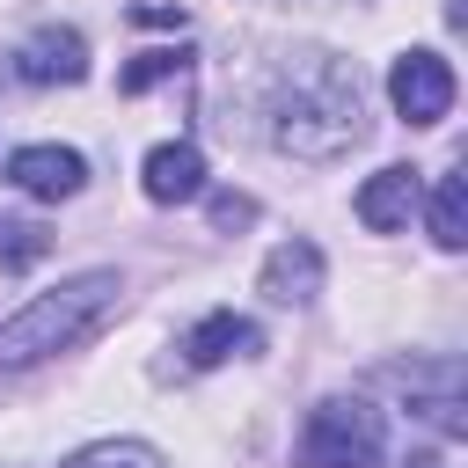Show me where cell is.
Listing matches in <instances>:
<instances>
[{
  "mask_svg": "<svg viewBox=\"0 0 468 468\" xmlns=\"http://www.w3.org/2000/svg\"><path fill=\"white\" fill-rule=\"evenodd\" d=\"M402 468H439V461H431V453H417V461H402Z\"/></svg>",
  "mask_w": 468,
  "mask_h": 468,
  "instance_id": "obj_16",
  "label": "cell"
},
{
  "mask_svg": "<svg viewBox=\"0 0 468 468\" xmlns=\"http://www.w3.org/2000/svg\"><path fill=\"white\" fill-rule=\"evenodd\" d=\"M15 73L29 80V88H73V80H88V44H80V29H37L22 51H15Z\"/></svg>",
  "mask_w": 468,
  "mask_h": 468,
  "instance_id": "obj_7",
  "label": "cell"
},
{
  "mask_svg": "<svg viewBox=\"0 0 468 468\" xmlns=\"http://www.w3.org/2000/svg\"><path fill=\"white\" fill-rule=\"evenodd\" d=\"M263 292L278 300V307H307L314 292H322V249L314 241H278L271 256H263Z\"/></svg>",
  "mask_w": 468,
  "mask_h": 468,
  "instance_id": "obj_9",
  "label": "cell"
},
{
  "mask_svg": "<svg viewBox=\"0 0 468 468\" xmlns=\"http://www.w3.org/2000/svg\"><path fill=\"white\" fill-rule=\"evenodd\" d=\"M241 219H256V205L234 197V190H219V197H212V227H241Z\"/></svg>",
  "mask_w": 468,
  "mask_h": 468,
  "instance_id": "obj_14",
  "label": "cell"
},
{
  "mask_svg": "<svg viewBox=\"0 0 468 468\" xmlns=\"http://www.w3.org/2000/svg\"><path fill=\"white\" fill-rule=\"evenodd\" d=\"M168 73H183V51H139V58L117 73V88H124V95H146V88L168 80Z\"/></svg>",
  "mask_w": 468,
  "mask_h": 468,
  "instance_id": "obj_13",
  "label": "cell"
},
{
  "mask_svg": "<svg viewBox=\"0 0 468 468\" xmlns=\"http://www.w3.org/2000/svg\"><path fill=\"white\" fill-rule=\"evenodd\" d=\"M271 139L285 154H300V161H336L344 146H358L366 139V88H358V73L344 58H322V51L300 58L285 95H278Z\"/></svg>",
  "mask_w": 468,
  "mask_h": 468,
  "instance_id": "obj_1",
  "label": "cell"
},
{
  "mask_svg": "<svg viewBox=\"0 0 468 468\" xmlns=\"http://www.w3.org/2000/svg\"><path fill=\"white\" fill-rule=\"evenodd\" d=\"M117 292H124L117 271H80V278L37 292L22 314L0 322V366H37V358H51V351H73V344L117 307Z\"/></svg>",
  "mask_w": 468,
  "mask_h": 468,
  "instance_id": "obj_2",
  "label": "cell"
},
{
  "mask_svg": "<svg viewBox=\"0 0 468 468\" xmlns=\"http://www.w3.org/2000/svg\"><path fill=\"white\" fill-rule=\"evenodd\" d=\"M431 241L446 256L468 249V176H439V190H431Z\"/></svg>",
  "mask_w": 468,
  "mask_h": 468,
  "instance_id": "obj_11",
  "label": "cell"
},
{
  "mask_svg": "<svg viewBox=\"0 0 468 468\" xmlns=\"http://www.w3.org/2000/svg\"><path fill=\"white\" fill-rule=\"evenodd\" d=\"M66 468H168L146 439H102V446H80L66 453Z\"/></svg>",
  "mask_w": 468,
  "mask_h": 468,
  "instance_id": "obj_12",
  "label": "cell"
},
{
  "mask_svg": "<svg viewBox=\"0 0 468 468\" xmlns=\"http://www.w3.org/2000/svg\"><path fill=\"white\" fill-rule=\"evenodd\" d=\"M388 102L402 124H439L453 110V66L439 51H402L388 66Z\"/></svg>",
  "mask_w": 468,
  "mask_h": 468,
  "instance_id": "obj_4",
  "label": "cell"
},
{
  "mask_svg": "<svg viewBox=\"0 0 468 468\" xmlns=\"http://www.w3.org/2000/svg\"><path fill=\"white\" fill-rule=\"evenodd\" d=\"M7 183H15L22 197L58 205V197H73V190L88 183V161H80L73 146H15V154H7Z\"/></svg>",
  "mask_w": 468,
  "mask_h": 468,
  "instance_id": "obj_5",
  "label": "cell"
},
{
  "mask_svg": "<svg viewBox=\"0 0 468 468\" xmlns=\"http://www.w3.org/2000/svg\"><path fill=\"white\" fill-rule=\"evenodd\" d=\"M139 183H146V197H154V205H190V197L205 190V154H197L190 139H168V146H154V154H146Z\"/></svg>",
  "mask_w": 468,
  "mask_h": 468,
  "instance_id": "obj_8",
  "label": "cell"
},
{
  "mask_svg": "<svg viewBox=\"0 0 468 468\" xmlns=\"http://www.w3.org/2000/svg\"><path fill=\"white\" fill-rule=\"evenodd\" d=\"M410 212H417V168H380V176H366V190H358V219H366L373 234L410 227Z\"/></svg>",
  "mask_w": 468,
  "mask_h": 468,
  "instance_id": "obj_10",
  "label": "cell"
},
{
  "mask_svg": "<svg viewBox=\"0 0 468 468\" xmlns=\"http://www.w3.org/2000/svg\"><path fill=\"white\" fill-rule=\"evenodd\" d=\"M132 15H139V22H154V29H176V22H183V7H154V0H146V7H132Z\"/></svg>",
  "mask_w": 468,
  "mask_h": 468,
  "instance_id": "obj_15",
  "label": "cell"
},
{
  "mask_svg": "<svg viewBox=\"0 0 468 468\" xmlns=\"http://www.w3.org/2000/svg\"><path fill=\"white\" fill-rule=\"evenodd\" d=\"M380 446H388L380 410H373V402H358V395H329V402H314V410H307L292 461H300V468H373V461H380Z\"/></svg>",
  "mask_w": 468,
  "mask_h": 468,
  "instance_id": "obj_3",
  "label": "cell"
},
{
  "mask_svg": "<svg viewBox=\"0 0 468 468\" xmlns=\"http://www.w3.org/2000/svg\"><path fill=\"white\" fill-rule=\"evenodd\" d=\"M176 351H183V366H197V373H212V366H227V358H249V351H263V329H256L249 314H234V307H219V314H205V322H190Z\"/></svg>",
  "mask_w": 468,
  "mask_h": 468,
  "instance_id": "obj_6",
  "label": "cell"
}]
</instances>
